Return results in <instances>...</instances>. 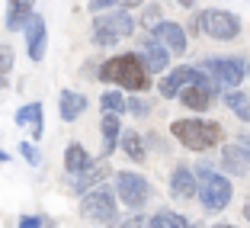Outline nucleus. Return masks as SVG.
<instances>
[{
	"instance_id": "13",
	"label": "nucleus",
	"mask_w": 250,
	"mask_h": 228,
	"mask_svg": "<svg viewBox=\"0 0 250 228\" xmlns=\"http://www.w3.org/2000/svg\"><path fill=\"white\" fill-rule=\"evenodd\" d=\"M215 96H218V93L208 90V87H202V84H189V87L180 90V100H183L186 110H208Z\"/></svg>"
},
{
	"instance_id": "30",
	"label": "nucleus",
	"mask_w": 250,
	"mask_h": 228,
	"mask_svg": "<svg viewBox=\"0 0 250 228\" xmlns=\"http://www.w3.org/2000/svg\"><path fill=\"white\" fill-rule=\"evenodd\" d=\"M20 228H42V219H36V215H26V219H20Z\"/></svg>"
},
{
	"instance_id": "34",
	"label": "nucleus",
	"mask_w": 250,
	"mask_h": 228,
	"mask_svg": "<svg viewBox=\"0 0 250 228\" xmlns=\"http://www.w3.org/2000/svg\"><path fill=\"white\" fill-rule=\"evenodd\" d=\"M3 161H10V155H7V151H0V164H3Z\"/></svg>"
},
{
	"instance_id": "16",
	"label": "nucleus",
	"mask_w": 250,
	"mask_h": 228,
	"mask_svg": "<svg viewBox=\"0 0 250 228\" xmlns=\"http://www.w3.org/2000/svg\"><path fill=\"white\" fill-rule=\"evenodd\" d=\"M36 0H7V29H22L26 20L36 13Z\"/></svg>"
},
{
	"instance_id": "14",
	"label": "nucleus",
	"mask_w": 250,
	"mask_h": 228,
	"mask_svg": "<svg viewBox=\"0 0 250 228\" xmlns=\"http://www.w3.org/2000/svg\"><path fill=\"white\" fill-rule=\"evenodd\" d=\"M58 106H61V119H64V122H74V119L87 110V96H83L81 90H61Z\"/></svg>"
},
{
	"instance_id": "21",
	"label": "nucleus",
	"mask_w": 250,
	"mask_h": 228,
	"mask_svg": "<svg viewBox=\"0 0 250 228\" xmlns=\"http://www.w3.org/2000/svg\"><path fill=\"white\" fill-rule=\"evenodd\" d=\"M106 174H109V164H106V161L90 164V167L83 170V174H77V183H74V190H77V193H87L90 186H96V183H100V180H103Z\"/></svg>"
},
{
	"instance_id": "18",
	"label": "nucleus",
	"mask_w": 250,
	"mask_h": 228,
	"mask_svg": "<svg viewBox=\"0 0 250 228\" xmlns=\"http://www.w3.org/2000/svg\"><path fill=\"white\" fill-rule=\"evenodd\" d=\"M16 122L20 125H29L32 138H42V103H26L22 110H16Z\"/></svg>"
},
{
	"instance_id": "8",
	"label": "nucleus",
	"mask_w": 250,
	"mask_h": 228,
	"mask_svg": "<svg viewBox=\"0 0 250 228\" xmlns=\"http://www.w3.org/2000/svg\"><path fill=\"white\" fill-rule=\"evenodd\" d=\"M81 212H83V219H90V222H112L116 219V199H112V193L106 190V186L90 190V193H83V199H81Z\"/></svg>"
},
{
	"instance_id": "5",
	"label": "nucleus",
	"mask_w": 250,
	"mask_h": 228,
	"mask_svg": "<svg viewBox=\"0 0 250 228\" xmlns=\"http://www.w3.org/2000/svg\"><path fill=\"white\" fill-rule=\"evenodd\" d=\"M199 199L208 212H221L231 203V183L228 177L215 174L208 164H199Z\"/></svg>"
},
{
	"instance_id": "20",
	"label": "nucleus",
	"mask_w": 250,
	"mask_h": 228,
	"mask_svg": "<svg viewBox=\"0 0 250 228\" xmlns=\"http://www.w3.org/2000/svg\"><path fill=\"white\" fill-rule=\"evenodd\" d=\"M119 135H122V125H119V113H106L103 116V158H109L119 145Z\"/></svg>"
},
{
	"instance_id": "3",
	"label": "nucleus",
	"mask_w": 250,
	"mask_h": 228,
	"mask_svg": "<svg viewBox=\"0 0 250 228\" xmlns=\"http://www.w3.org/2000/svg\"><path fill=\"white\" fill-rule=\"evenodd\" d=\"M135 32V16L128 7H112L106 13H96L93 20V42L96 45H116L119 39H128Z\"/></svg>"
},
{
	"instance_id": "22",
	"label": "nucleus",
	"mask_w": 250,
	"mask_h": 228,
	"mask_svg": "<svg viewBox=\"0 0 250 228\" xmlns=\"http://www.w3.org/2000/svg\"><path fill=\"white\" fill-rule=\"evenodd\" d=\"M225 106H228L241 122H250V93H244V90H237V87L228 90V93H225Z\"/></svg>"
},
{
	"instance_id": "39",
	"label": "nucleus",
	"mask_w": 250,
	"mask_h": 228,
	"mask_svg": "<svg viewBox=\"0 0 250 228\" xmlns=\"http://www.w3.org/2000/svg\"><path fill=\"white\" fill-rule=\"evenodd\" d=\"M247 74H250V65H247Z\"/></svg>"
},
{
	"instance_id": "23",
	"label": "nucleus",
	"mask_w": 250,
	"mask_h": 228,
	"mask_svg": "<svg viewBox=\"0 0 250 228\" xmlns=\"http://www.w3.org/2000/svg\"><path fill=\"white\" fill-rule=\"evenodd\" d=\"M147 225L151 228H189V222H186L180 212H157V215H151Z\"/></svg>"
},
{
	"instance_id": "27",
	"label": "nucleus",
	"mask_w": 250,
	"mask_h": 228,
	"mask_svg": "<svg viewBox=\"0 0 250 228\" xmlns=\"http://www.w3.org/2000/svg\"><path fill=\"white\" fill-rule=\"evenodd\" d=\"M10 68H13V48L0 42V74H10Z\"/></svg>"
},
{
	"instance_id": "25",
	"label": "nucleus",
	"mask_w": 250,
	"mask_h": 228,
	"mask_svg": "<svg viewBox=\"0 0 250 228\" xmlns=\"http://www.w3.org/2000/svg\"><path fill=\"white\" fill-rule=\"evenodd\" d=\"M141 23H145L147 29H154L157 23H161V7H157V3H147L145 13H141Z\"/></svg>"
},
{
	"instance_id": "33",
	"label": "nucleus",
	"mask_w": 250,
	"mask_h": 228,
	"mask_svg": "<svg viewBox=\"0 0 250 228\" xmlns=\"http://www.w3.org/2000/svg\"><path fill=\"white\" fill-rule=\"evenodd\" d=\"M241 145L247 148V155H250V135H244V138H241Z\"/></svg>"
},
{
	"instance_id": "7",
	"label": "nucleus",
	"mask_w": 250,
	"mask_h": 228,
	"mask_svg": "<svg viewBox=\"0 0 250 228\" xmlns=\"http://www.w3.org/2000/svg\"><path fill=\"white\" fill-rule=\"evenodd\" d=\"M116 190L119 199H122L128 209H141L147 203V193H151V183H147L141 174H132V170H122L116 177Z\"/></svg>"
},
{
	"instance_id": "38",
	"label": "nucleus",
	"mask_w": 250,
	"mask_h": 228,
	"mask_svg": "<svg viewBox=\"0 0 250 228\" xmlns=\"http://www.w3.org/2000/svg\"><path fill=\"white\" fill-rule=\"evenodd\" d=\"M215 228H234V225H215Z\"/></svg>"
},
{
	"instance_id": "17",
	"label": "nucleus",
	"mask_w": 250,
	"mask_h": 228,
	"mask_svg": "<svg viewBox=\"0 0 250 228\" xmlns=\"http://www.w3.org/2000/svg\"><path fill=\"white\" fill-rule=\"evenodd\" d=\"M119 145H122V151L132 161H138V164H145V158H147V145H145V138H141L138 132H132V129H125L122 135H119Z\"/></svg>"
},
{
	"instance_id": "29",
	"label": "nucleus",
	"mask_w": 250,
	"mask_h": 228,
	"mask_svg": "<svg viewBox=\"0 0 250 228\" xmlns=\"http://www.w3.org/2000/svg\"><path fill=\"white\" fill-rule=\"evenodd\" d=\"M20 155L26 158V161H29L32 167L39 164V151H36V145H29V141H22V145H20Z\"/></svg>"
},
{
	"instance_id": "36",
	"label": "nucleus",
	"mask_w": 250,
	"mask_h": 228,
	"mask_svg": "<svg viewBox=\"0 0 250 228\" xmlns=\"http://www.w3.org/2000/svg\"><path fill=\"white\" fill-rule=\"evenodd\" d=\"M244 215H247V222H250V203H247V206H244Z\"/></svg>"
},
{
	"instance_id": "6",
	"label": "nucleus",
	"mask_w": 250,
	"mask_h": 228,
	"mask_svg": "<svg viewBox=\"0 0 250 228\" xmlns=\"http://www.w3.org/2000/svg\"><path fill=\"white\" fill-rule=\"evenodd\" d=\"M202 71L212 77L218 87H228L234 90L237 84L244 81V74H247V65H244V58H225V55H212V58H202Z\"/></svg>"
},
{
	"instance_id": "37",
	"label": "nucleus",
	"mask_w": 250,
	"mask_h": 228,
	"mask_svg": "<svg viewBox=\"0 0 250 228\" xmlns=\"http://www.w3.org/2000/svg\"><path fill=\"white\" fill-rule=\"evenodd\" d=\"M135 3H138V0H125V7H135Z\"/></svg>"
},
{
	"instance_id": "11",
	"label": "nucleus",
	"mask_w": 250,
	"mask_h": 228,
	"mask_svg": "<svg viewBox=\"0 0 250 228\" xmlns=\"http://www.w3.org/2000/svg\"><path fill=\"white\" fill-rule=\"evenodd\" d=\"M138 55H141V61H145L147 74H164V71H167V65H170V52L164 48L161 42H157L154 36L145 39V45H141Z\"/></svg>"
},
{
	"instance_id": "32",
	"label": "nucleus",
	"mask_w": 250,
	"mask_h": 228,
	"mask_svg": "<svg viewBox=\"0 0 250 228\" xmlns=\"http://www.w3.org/2000/svg\"><path fill=\"white\" fill-rule=\"evenodd\" d=\"M180 7H196V0H177Z\"/></svg>"
},
{
	"instance_id": "10",
	"label": "nucleus",
	"mask_w": 250,
	"mask_h": 228,
	"mask_svg": "<svg viewBox=\"0 0 250 228\" xmlns=\"http://www.w3.org/2000/svg\"><path fill=\"white\" fill-rule=\"evenodd\" d=\"M22 32H26V52H29L32 61H42L45 55V20L39 13H32L29 20H26V26H22Z\"/></svg>"
},
{
	"instance_id": "1",
	"label": "nucleus",
	"mask_w": 250,
	"mask_h": 228,
	"mask_svg": "<svg viewBox=\"0 0 250 228\" xmlns=\"http://www.w3.org/2000/svg\"><path fill=\"white\" fill-rule=\"evenodd\" d=\"M100 81L119 84L128 93H145L151 87V74H147V68H145L138 52H125V55L109 58L106 65H100Z\"/></svg>"
},
{
	"instance_id": "4",
	"label": "nucleus",
	"mask_w": 250,
	"mask_h": 228,
	"mask_svg": "<svg viewBox=\"0 0 250 228\" xmlns=\"http://www.w3.org/2000/svg\"><path fill=\"white\" fill-rule=\"evenodd\" d=\"M192 26L202 29L215 42H231V39L241 36V20L228 10H202V13L192 16Z\"/></svg>"
},
{
	"instance_id": "9",
	"label": "nucleus",
	"mask_w": 250,
	"mask_h": 228,
	"mask_svg": "<svg viewBox=\"0 0 250 228\" xmlns=\"http://www.w3.org/2000/svg\"><path fill=\"white\" fill-rule=\"evenodd\" d=\"M151 36L157 39V42L167 48L170 55H183L186 52V29L180 26V23H170V20H161L151 29Z\"/></svg>"
},
{
	"instance_id": "35",
	"label": "nucleus",
	"mask_w": 250,
	"mask_h": 228,
	"mask_svg": "<svg viewBox=\"0 0 250 228\" xmlns=\"http://www.w3.org/2000/svg\"><path fill=\"white\" fill-rule=\"evenodd\" d=\"M0 87H7V74H0Z\"/></svg>"
},
{
	"instance_id": "26",
	"label": "nucleus",
	"mask_w": 250,
	"mask_h": 228,
	"mask_svg": "<svg viewBox=\"0 0 250 228\" xmlns=\"http://www.w3.org/2000/svg\"><path fill=\"white\" fill-rule=\"evenodd\" d=\"M125 110L132 113V116H147V110H151V106H147L141 96H128V100H125Z\"/></svg>"
},
{
	"instance_id": "28",
	"label": "nucleus",
	"mask_w": 250,
	"mask_h": 228,
	"mask_svg": "<svg viewBox=\"0 0 250 228\" xmlns=\"http://www.w3.org/2000/svg\"><path fill=\"white\" fill-rule=\"evenodd\" d=\"M93 13H106V10H112V7H122V0H90L87 3Z\"/></svg>"
},
{
	"instance_id": "31",
	"label": "nucleus",
	"mask_w": 250,
	"mask_h": 228,
	"mask_svg": "<svg viewBox=\"0 0 250 228\" xmlns=\"http://www.w3.org/2000/svg\"><path fill=\"white\" fill-rule=\"evenodd\" d=\"M122 228H151V225H147V222L141 219V215H135V219H128V222H125Z\"/></svg>"
},
{
	"instance_id": "19",
	"label": "nucleus",
	"mask_w": 250,
	"mask_h": 228,
	"mask_svg": "<svg viewBox=\"0 0 250 228\" xmlns=\"http://www.w3.org/2000/svg\"><path fill=\"white\" fill-rule=\"evenodd\" d=\"M90 164H93V161H90V155L83 151V145L71 141V145L64 148V170H67V174H83Z\"/></svg>"
},
{
	"instance_id": "2",
	"label": "nucleus",
	"mask_w": 250,
	"mask_h": 228,
	"mask_svg": "<svg viewBox=\"0 0 250 228\" xmlns=\"http://www.w3.org/2000/svg\"><path fill=\"white\" fill-rule=\"evenodd\" d=\"M170 132L189 151H208V148H215L221 141V125L208 122V119H177L170 125Z\"/></svg>"
},
{
	"instance_id": "12",
	"label": "nucleus",
	"mask_w": 250,
	"mask_h": 228,
	"mask_svg": "<svg viewBox=\"0 0 250 228\" xmlns=\"http://www.w3.org/2000/svg\"><path fill=\"white\" fill-rule=\"evenodd\" d=\"M170 193L177 199H192V196H199V180L186 167H177L170 174Z\"/></svg>"
},
{
	"instance_id": "15",
	"label": "nucleus",
	"mask_w": 250,
	"mask_h": 228,
	"mask_svg": "<svg viewBox=\"0 0 250 228\" xmlns=\"http://www.w3.org/2000/svg\"><path fill=\"white\" fill-rule=\"evenodd\" d=\"M221 164H225V170L228 174H247L250 170V155H247V148L244 145H228L225 148V155H221Z\"/></svg>"
},
{
	"instance_id": "24",
	"label": "nucleus",
	"mask_w": 250,
	"mask_h": 228,
	"mask_svg": "<svg viewBox=\"0 0 250 228\" xmlns=\"http://www.w3.org/2000/svg\"><path fill=\"white\" fill-rule=\"evenodd\" d=\"M100 106H103L106 113H122L125 110V93L122 90H106V93L100 96Z\"/></svg>"
}]
</instances>
